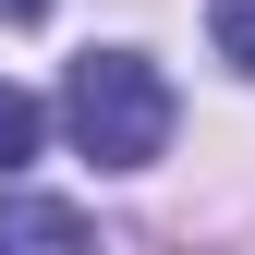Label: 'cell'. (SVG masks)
<instances>
[{"mask_svg":"<svg viewBox=\"0 0 255 255\" xmlns=\"http://www.w3.org/2000/svg\"><path fill=\"white\" fill-rule=\"evenodd\" d=\"M61 134L98 158V170H146L170 146V73L146 49H85L73 85H61Z\"/></svg>","mask_w":255,"mask_h":255,"instance_id":"1","label":"cell"},{"mask_svg":"<svg viewBox=\"0 0 255 255\" xmlns=\"http://www.w3.org/2000/svg\"><path fill=\"white\" fill-rule=\"evenodd\" d=\"M0 255H98V231L61 195H0Z\"/></svg>","mask_w":255,"mask_h":255,"instance_id":"2","label":"cell"},{"mask_svg":"<svg viewBox=\"0 0 255 255\" xmlns=\"http://www.w3.org/2000/svg\"><path fill=\"white\" fill-rule=\"evenodd\" d=\"M37 134H49V110L24 98V85H0V182H12L24 158H37Z\"/></svg>","mask_w":255,"mask_h":255,"instance_id":"3","label":"cell"},{"mask_svg":"<svg viewBox=\"0 0 255 255\" xmlns=\"http://www.w3.org/2000/svg\"><path fill=\"white\" fill-rule=\"evenodd\" d=\"M207 37H219L231 73H255V0H207Z\"/></svg>","mask_w":255,"mask_h":255,"instance_id":"4","label":"cell"},{"mask_svg":"<svg viewBox=\"0 0 255 255\" xmlns=\"http://www.w3.org/2000/svg\"><path fill=\"white\" fill-rule=\"evenodd\" d=\"M37 12H49V0H0V24H37Z\"/></svg>","mask_w":255,"mask_h":255,"instance_id":"5","label":"cell"}]
</instances>
